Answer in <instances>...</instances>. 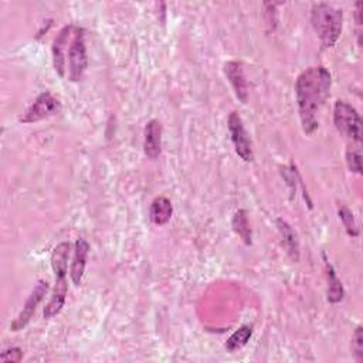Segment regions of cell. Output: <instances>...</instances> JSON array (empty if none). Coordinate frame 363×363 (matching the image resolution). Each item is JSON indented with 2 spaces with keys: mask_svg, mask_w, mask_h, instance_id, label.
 Masks as SVG:
<instances>
[{
  "mask_svg": "<svg viewBox=\"0 0 363 363\" xmlns=\"http://www.w3.org/2000/svg\"><path fill=\"white\" fill-rule=\"evenodd\" d=\"M331 86L332 77L322 66L304 70L295 81V98L299 120L306 135L314 133L319 125L318 114L329 98Z\"/></svg>",
  "mask_w": 363,
  "mask_h": 363,
  "instance_id": "1",
  "label": "cell"
},
{
  "mask_svg": "<svg viewBox=\"0 0 363 363\" xmlns=\"http://www.w3.org/2000/svg\"><path fill=\"white\" fill-rule=\"evenodd\" d=\"M311 24L322 46L333 47L342 33L344 12L328 3H317L311 10Z\"/></svg>",
  "mask_w": 363,
  "mask_h": 363,
  "instance_id": "2",
  "label": "cell"
},
{
  "mask_svg": "<svg viewBox=\"0 0 363 363\" xmlns=\"http://www.w3.org/2000/svg\"><path fill=\"white\" fill-rule=\"evenodd\" d=\"M333 124L337 131L352 144L362 142V120L357 111L348 102L338 100L333 105Z\"/></svg>",
  "mask_w": 363,
  "mask_h": 363,
  "instance_id": "3",
  "label": "cell"
},
{
  "mask_svg": "<svg viewBox=\"0 0 363 363\" xmlns=\"http://www.w3.org/2000/svg\"><path fill=\"white\" fill-rule=\"evenodd\" d=\"M89 67V55L86 46V30L74 27L73 40L68 50V77L73 82L82 80Z\"/></svg>",
  "mask_w": 363,
  "mask_h": 363,
  "instance_id": "4",
  "label": "cell"
},
{
  "mask_svg": "<svg viewBox=\"0 0 363 363\" xmlns=\"http://www.w3.org/2000/svg\"><path fill=\"white\" fill-rule=\"evenodd\" d=\"M60 109V101L55 98L51 93L46 91L41 93L35 102L26 109L24 115L20 118V122L23 124H35L39 121H43L55 113H59Z\"/></svg>",
  "mask_w": 363,
  "mask_h": 363,
  "instance_id": "5",
  "label": "cell"
},
{
  "mask_svg": "<svg viewBox=\"0 0 363 363\" xmlns=\"http://www.w3.org/2000/svg\"><path fill=\"white\" fill-rule=\"evenodd\" d=\"M229 132L232 136V142L234 145L236 153L244 162H253L254 160V151L251 145V139L244 128L241 117L233 111L229 117Z\"/></svg>",
  "mask_w": 363,
  "mask_h": 363,
  "instance_id": "6",
  "label": "cell"
},
{
  "mask_svg": "<svg viewBox=\"0 0 363 363\" xmlns=\"http://www.w3.org/2000/svg\"><path fill=\"white\" fill-rule=\"evenodd\" d=\"M48 291V284L47 281H39L37 286L33 288L32 294L29 295V298L26 299V304L23 306V310L20 311V314L17 315V318L12 322L10 325V329L13 332H17V331H21L23 328L27 326V324H29L37 310L39 304L43 301L44 295L47 294Z\"/></svg>",
  "mask_w": 363,
  "mask_h": 363,
  "instance_id": "7",
  "label": "cell"
},
{
  "mask_svg": "<svg viewBox=\"0 0 363 363\" xmlns=\"http://www.w3.org/2000/svg\"><path fill=\"white\" fill-rule=\"evenodd\" d=\"M74 33V26H66L60 30L57 37L53 41L51 53H53V66L55 73H57L62 78L66 75V57L68 48L70 37Z\"/></svg>",
  "mask_w": 363,
  "mask_h": 363,
  "instance_id": "8",
  "label": "cell"
},
{
  "mask_svg": "<svg viewBox=\"0 0 363 363\" xmlns=\"http://www.w3.org/2000/svg\"><path fill=\"white\" fill-rule=\"evenodd\" d=\"M225 74L232 84L236 97L243 104L248 101V84L244 75V68L240 62H229L225 64Z\"/></svg>",
  "mask_w": 363,
  "mask_h": 363,
  "instance_id": "9",
  "label": "cell"
},
{
  "mask_svg": "<svg viewBox=\"0 0 363 363\" xmlns=\"http://www.w3.org/2000/svg\"><path fill=\"white\" fill-rule=\"evenodd\" d=\"M162 124L158 120H151L145 127L144 133V151L145 155L155 160L160 156L162 152Z\"/></svg>",
  "mask_w": 363,
  "mask_h": 363,
  "instance_id": "10",
  "label": "cell"
},
{
  "mask_svg": "<svg viewBox=\"0 0 363 363\" xmlns=\"http://www.w3.org/2000/svg\"><path fill=\"white\" fill-rule=\"evenodd\" d=\"M67 292H68L67 277H55V286H54L53 295H51L48 304L46 305V308H44V318L46 319H50V318H53V317H55L62 313L63 306L66 304Z\"/></svg>",
  "mask_w": 363,
  "mask_h": 363,
  "instance_id": "11",
  "label": "cell"
},
{
  "mask_svg": "<svg viewBox=\"0 0 363 363\" xmlns=\"http://www.w3.org/2000/svg\"><path fill=\"white\" fill-rule=\"evenodd\" d=\"M90 251V244L87 240L78 239L75 243V251H74V259L70 270V277L74 286H80L84 277V271H86V264H87V257Z\"/></svg>",
  "mask_w": 363,
  "mask_h": 363,
  "instance_id": "12",
  "label": "cell"
},
{
  "mask_svg": "<svg viewBox=\"0 0 363 363\" xmlns=\"http://www.w3.org/2000/svg\"><path fill=\"white\" fill-rule=\"evenodd\" d=\"M172 214H174V206L172 202L167 198L159 196L152 202L149 210V218L153 225L156 226L166 225V223H169V220L172 218Z\"/></svg>",
  "mask_w": 363,
  "mask_h": 363,
  "instance_id": "13",
  "label": "cell"
},
{
  "mask_svg": "<svg viewBox=\"0 0 363 363\" xmlns=\"http://www.w3.org/2000/svg\"><path fill=\"white\" fill-rule=\"evenodd\" d=\"M325 268H326V278H328V292H326V298L331 304H338L344 299L345 297V290L344 286L341 283L339 278L337 277V272H335L332 264L326 260L325 254Z\"/></svg>",
  "mask_w": 363,
  "mask_h": 363,
  "instance_id": "14",
  "label": "cell"
},
{
  "mask_svg": "<svg viewBox=\"0 0 363 363\" xmlns=\"http://www.w3.org/2000/svg\"><path fill=\"white\" fill-rule=\"evenodd\" d=\"M277 227L280 230V234L283 237V243L287 248V253L290 254V257L294 261L299 260V244H298V239L295 232L292 230V227L288 225L287 221H284L283 218H278L277 220Z\"/></svg>",
  "mask_w": 363,
  "mask_h": 363,
  "instance_id": "15",
  "label": "cell"
},
{
  "mask_svg": "<svg viewBox=\"0 0 363 363\" xmlns=\"http://www.w3.org/2000/svg\"><path fill=\"white\" fill-rule=\"evenodd\" d=\"M68 257H70V244L60 243L54 248L51 254V267L55 277H67L68 270Z\"/></svg>",
  "mask_w": 363,
  "mask_h": 363,
  "instance_id": "16",
  "label": "cell"
},
{
  "mask_svg": "<svg viewBox=\"0 0 363 363\" xmlns=\"http://www.w3.org/2000/svg\"><path fill=\"white\" fill-rule=\"evenodd\" d=\"M232 226H233L234 233L243 240V243L245 245L253 244V233H251L250 221H248L245 210L241 209V210L234 213L233 220H232Z\"/></svg>",
  "mask_w": 363,
  "mask_h": 363,
  "instance_id": "17",
  "label": "cell"
},
{
  "mask_svg": "<svg viewBox=\"0 0 363 363\" xmlns=\"http://www.w3.org/2000/svg\"><path fill=\"white\" fill-rule=\"evenodd\" d=\"M251 335H253V326L250 325H243L240 326L232 337L227 339L226 342V349L229 352H234L237 349H241L243 346L247 345V342L250 341Z\"/></svg>",
  "mask_w": 363,
  "mask_h": 363,
  "instance_id": "18",
  "label": "cell"
},
{
  "mask_svg": "<svg viewBox=\"0 0 363 363\" xmlns=\"http://www.w3.org/2000/svg\"><path fill=\"white\" fill-rule=\"evenodd\" d=\"M338 216L342 221V225L346 230V233L351 236V237H357L359 236V227L356 225L355 221V217H353V213L346 207V206H339L338 207Z\"/></svg>",
  "mask_w": 363,
  "mask_h": 363,
  "instance_id": "19",
  "label": "cell"
},
{
  "mask_svg": "<svg viewBox=\"0 0 363 363\" xmlns=\"http://www.w3.org/2000/svg\"><path fill=\"white\" fill-rule=\"evenodd\" d=\"M352 353L356 362H363V329L357 326L352 335Z\"/></svg>",
  "mask_w": 363,
  "mask_h": 363,
  "instance_id": "20",
  "label": "cell"
},
{
  "mask_svg": "<svg viewBox=\"0 0 363 363\" xmlns=\"http://www.w3.org/2000/svg\"><path fill=\"white\" fill-rule=\"evenodd\" d=\"M346 163L352 174H362V156L359 149H353L352 147H349V149L346 151Z\"/></svg>",
  "mask_w": 363,
  "mask_h": 363,
  "instance_id": "21",
  "label": "cell"
},
{
  "mask_svg": "<svg viewBox=\"0 0 363 363\" xmlns=\"http://www.w3.org/2000/svg\"><path fill=\"white\" fill-rule=\"evenodd\" d=\"M21 359H23V352L20 348H9L0 355V360L3 363H19Z\"/></svg>",
  "mask_w": 363,
  "mask_h": 363,
  "instance_id": "22",
  "label": "cell"
}]
</instances>
